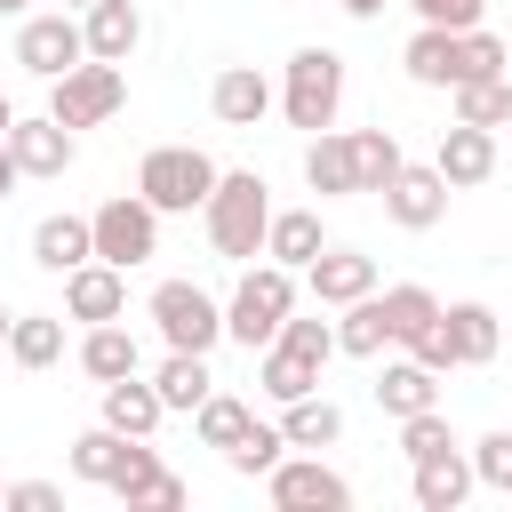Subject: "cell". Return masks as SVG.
I'll return each mask as SVG.
<instances>
[{
    "mask_svg": "<svg viewBox=\"0 0 512 512\" xmlns=\"http://www.w3.org/2000/svg\"><path fill=\"white\" fill-rule=\"evenodd\" d=\"M80 376H96V384L136 376V336H128L120 320H96V328L80 336Z\"/></svg>",
    "mask_w": 512,
    "mask_h": 512,
    "instance_id": "obj_29",
    "label": "cell"
},
{
    "mask_svg": "<svg viewBox=\"0 0 512 512\" xmlns=\"http://www.w3.org/2000/svg\"><path fill=\"white\" fill-rule=\"evenodd\" d=\"M376 304H384V328H392V344H416V336H424V328L440 320V296H432V288H416V280L384 288Z\"/></svg>",
    "mask_w": 512,
    "mask_h": 512,
    "instance_id": "obj_32",
    "label": "cell"
},
{
    "mask_svg": "<svg viewBox=\"0 0 512 512\" xmlns=\"http://www.w3.org/2000/svg\"><path fill=\"white\" fill-rule=\"evenodd\" d=\"M440 336H448L456 368H488V360L504 352V320H496L480 296H464V304H440Z\"/></svg>",
    "mask_w": 512,
    "mask_h": 512,
    "instance_id": "obj_14",
    "label": "cell"
},
{
    "mask_svg": "<svg viewBox=\"0 0 512 512\" xmlns=\"http://www.w3.org/2000/svg\"><path fill=\"white\" fill-rule=\"evenodd\" d=\"M0 504H16V512H56L64 504V488L56 480H8V496Z\"/></svg>",
    "mask_w": 512,
    "mask_h": 512,
    "instance_id": "obj_43",
    "label": "cell"
},
{
    "mask_svg": "<svg viewBox=\"0 0 512 512\" xmlns=\"http://www.w3.org/2000/svg\"><path fill=\"white\" fill-rule=\"evenodd\" d=\"M408 352H416V360H424L432 376H448V368H456V352H448V336H440V320H432V328H424V336H416Z\"/></svg>",
    "mask_w": 512,
    "mask_h": 512,
    "instance_id": "obj_44",
    "label": "cell"
},
{
    "mask_svg": "<svg viewBox=\"0 0 512 512\" xmlns=\"http://www.w3.org/2000/svg\"><path fill=\"white\" fill-rule=\"evenodd\" d=\"M336 104H344V56L336 48H296L288 56V80H280V112L288 128H336Z\"/></svg>",
    "mask_w": 512,
    "mask_h": 512,
    "instance_id": "obj_4",
    "label": "cell"
},
{
    "mask_svg": "<svg viewBox=\"0 0 512 512\" xmlns=\"http://www.w3.org/2000/svg\"><path fill=\"white\" fill-rule=\"evenodd\" d=\"M88 232H96V256L120 264V272H136V264L160 256V208H152L144 192H112V200L88 216Z\"/></svg>",
    "mask_w": 512,
    "mask_h": 512,
    "instance_id": "obj_7",
    "label": "cell"
},
{
    "mask_svg": "<svg viewBox=\"0 0 512 512\" xmlns=\"http://www.w3.org/2000/svg\"><path fill=\"white\" fill-rule=\"evenodd\" d=\"M80 40H88V56L128 64V56H136V40H144L136 0H88V8H80Z\"/></svg>",
    "mask_w": 512,
    "mask_h": 512,
    "instance_id": "obj_17",
    "label": "cell"
},
{
    "mask_svg": "<svg viewBox=\"0 0 512 512\" xmlns=\"http://www.w3.org/2000/svg\"><path fill=\"white\" fill-rule=\"evenodd\" d=\"M56 8H88V0H56Z\"/></svg>",
    "mask_w": 512,
    "mask_h": 512,
    "instance_id": "obj_50",
    "label": "cell"
},
{
    "mask_svg": "<svg viewBox=\"0 0 512 512\" xmlns=\"http://www.w3.org/2000/svg\"><path fill=\"white\" fill-rule=\"evenodd\" d=\"M448 96L464 128H512V80H456Z\"/></svg>",
    "mask_w": 512,
    "mask_h": 512,
    "instance_id": "obj_35",
    "label": "cell"
},
{
    "mask_svg": "<svg viewBox=\"0 0 512 512\" xmlns=\"http://www.w3.org/2000/svg\"><path fill=\"white\" fill-rule=\"evenodd\" d=\"M296 312V272L288 264H248L240 272V288H232V304H224V336L232 344H248V352H264L272 336H280V320Z\"/></svg>",
    "mask_w": 512,
    "mask_h": 512,
    "instance_id": "obj_2",
    "label": "cell"
},
{
    "mask_svg": "<svg viewBox=\"0 0 512 512\" xmlns=\"http://www.w3.org/2000/svg\"><path fill=\"white\" fill-rule=\"evenodd\" d=\"M432 168L448 176V192H472V184H488V176H496V128H464V120H448V128H440V152H432Z\"/></svg>",
    "mask_w": 512,
    "mask_h": 512,
    "instance_id": "obj_13",
    "label": "cell"
},
{
    "mask_svg": "<svg viewBox=\"0 0 512 512\" xmlns=\"http://www.w3.org/2000/svg\"><path fill=\"white\" fill-rule=\"evenodd\" d=\"M216 160L208 152H192V144H152L144 152V168H136V192L160 208V216H192L208 192H216Z\"/></svg>",
    "mask_w": 512,
    "mask_h": 512,
    "instance_id": "obj_3",
    "label": "cell"
},
{
    "mask_svg": "<svg viewBox=\"0 0 512 512\" xmlns=\"http://www.w3.org/2000/svg\"><path fill=\"white\" fill-rule=\"evenodd\" d=\"M0 496H8V480H0Z\"/></svg>",
    "mask_w": 512,
    "mask_h": 512,
    "instance_id": "obj_51",
    "label": "cell"
},
{
    "mask_svg": "<svg viewBox=\"0 0 512 512\" xmlns=\"http://www.w3.org/2000/svg\"><path fill=\"white\" fill-rule=\"evenodd\" d=\"M144 312H152V328H160L168 352H216L224 344V304L200 280H160Z\"/></svg>",
    "mask_w": 512,
    "mask_h": 512,
    "instance_id": "obj_6",
    "label": "cell"
},
{
    "mask_svg": "<svg viewBox=\"0 0 512 512\" xmlns=\"http://www.w3.org/2000/svg\"><path fill=\"white\" fill-rule=\"evenodd\" d=\"M504 344H512V328H504Z\"/></svg>",
    "mask_w": 512,
    "mask_h": 512,
    "instance_id": "obj_52",
    "label": "cell"
},
{
    "mask_svg": "<svg viewBox=\"0 0 512 512\" xmlns=\"http://www.w3.org/2000/svg\"><path fill=\"white\" fill-rule=\"evenodd\" d=\"M120 456H128V432H112V424H88V432L72 440V480H88V488H112Z\"/></svg>",
    "mask_w": 512,
    "mask_h": 512,
    "instance_id": "obj_34",
    "label": "cell"
},
{
    "mask_svg": "<svg viewBox=\"0 0 512 512\" xmlns=\"http://www.w3.org/2000/svg\"><path fill=\"white\" fill-rule=\"evenodd\" d=\"M80 56H88V40H80V16H72V8L24 16V32H16V64H24L32 80H56V72H72Z\"/></svg>",
    "mask_w": 512,
    "mask_h": 512,
    "instance_id": "obj_9",
    "label": "cell"
},
{
    "mask_svg": "<svg viewBox=\"0 0 512 512\" xmlns=\"http://www.w3.org/2000/svg\"><path fill=\"white\" fill-rule=\"evenodd\" d=\"M504 64H512V56H504V40L472 24V32H464V80H504Z\"/></svg>",
    "mask_w": 512,
    "mask_h": 512,
    "instance_id": "obj_41",
    "label": "cell"
},
{
    "mask_svg": "<svg viewBox=\"0 0 512 512\" xmlns=\"http://www.w3.org/2000/svg\"><path fill=\"white\" fill-rule=\"evenodd\" d=\"M400 448H408V464H416V456L456 448V432H448V416H440V408H416V416H400Z\"/></svg>",
    "mask_w": 512,
    "mask_h": 512,
    "instance_id": "obj_39",
    "label": "cell"
},
{
    "mask_svg": "<svg viewBox=\"0 0 512 512\" xmlns=\"http://www.w3.org/2000/svg\"><path fill=\"white\" fill-rule=\"evenodd\" d=\"M408 8H416V24H440V32H472L488 0H408Z\"/></svg>",
    "mask_w": 512,
    "mask_h": 512,
    "instance_id": "obj_42",
    "label": "cell"
},
{
    "mask_svg": "<svg viewBox=\"0 0 512 512\" xmlns=\"http://www.w3.org/2000/svg\"><path fill=\"white\" fill-rule=\"evenodd\" d=\"M24 8H32V0H0V16H24Z\"/></svg>",
    "mask_w": 512,
    "mask_h": 512,
    "instance_id": "obj_47",
    "label": "cell"
},
{
    "mask_svg": "<svg viewBox=\"0 0 512 512\" xmlns=\"http://www.w3.org/2000/svg\"><path fill=\"white\" fill-rule=\"evenodd\" d=\"M8 120H16V104H8V96H0V136H8Z\"/></svg>",
    "mask_w": 512,
    "mask_h": 512,
    "instance_id": "obj_48",
    "label": "cell"
},
{
    "mask_svg": "<svg viewBox=\"0 0 512 512\" xmlns=\"http://www.w3.org/2000/svg\"><path fill=\"white\" fill-rule=\"evenodd\" d=\"M112 496L136 512V504H152V512H176L192 488L160 464V448H144V440H128V456H120V472H112Z\"/></svg>",
    "mask_w": 512,
    "mask_h": 512,
    "instance_id": "obj_11",
    "label": "cell"
},
{
    "mask_svg": "<svg viewBox=\"0 0 512 512\" xmlns=\"http://www.w3.org/2000/svg\"><path fill=\"white\" fill-rule=\"evenodd\" d=\"M88 256H96L88 216L64 208V216H40V224H32V264H40V272H72V264H88Z\"/></svg>",
    "mask_w": 512,
    "mask_h": 512,
    "instance_id": "obj_21",
    "label": "cell"
},
{
    "mask_svg": "<svg viewBox=\"0 0 512 512\" xmlns=\"http://www.w3.org/2000/svg\"><path fill=\"white\" fill-rule=\"evenodd\" d=\"M280 456H288V440H280V424H248V432H240V440L224 448V464H232L240 480H264V472H272Z\"/></svg>",
    "mask_w": 512,
    "mask_h": 512,
    "instance_id": "obj_37",
    "label": "cell"
},
{
    "mask_svg": "<svg viewBox=\"0 0 512 512\" xmlns=\"http://www.w3.org/2000/svg\"><path fill=\"white\" fill-rule=\"evenodd\" d=\"M0 352H8V312H0Z\"/></svg>",
    "mask_w": 512,
    "mask_h": 512,
    "instance_id": "obj_49",
    "label": "cell"
},
{
    "mask_svg": "<svg viewBox=\"0 0 512 512\" xmlns=\"http://www.w3.org/2000/svg\"><path fill=\"white\" fill-rule=\"evenodd\" d=\"M304 288L320 296V304H352V296H368L376 288V256H360V248H320L312 264H304Z\"/></svg>",
    "mask_w": 512,
    "mask_h": 512,
    "instance_id": "obj_15",
    "label": "cell"
},
{
    "mask_svg": "<svg viewBox=\"0 0 512 512\" xmlns=\"http://www.w3.org/2000/svg\"><path fill=\"white\" fill-rule=\"evenodd\" d=\"M264 488H272L280 512H344V504H352V480H344L336 464H320V456H280V464L264 472Z\"/></svg>",
    "mask_w": 512,
    "mask_h": 512,
    "instance_id": "obj_8",
    "label": "cell"
},
{
    "mask_svg": "<svg viewBox=\"0 0 512 512\" xmlns=\"http://www.w3.org/2000/svg\"><path fill=\"white\" fill-rule=\"evenodd\" d=\"M480 480H472V456L464 448H440V456H416V480H408V496H416V512H456L464 496H472Z\"/></svg>",
    "mask_w": 512,
    "mask_h": 512,
    "instance_id": "obj_16",
    "label": "cell"
},
{
    "mask_svg": "<svg viewBox=\"0 0 512 512\" xmlns=\"http://www.w3.org/2000/svg\"><path fill=\"white\" fill-rule=\"evenodd\" d=\"M320 248H328V232H320V216H312V208H272V224H264V256H272V264L304 272Z\"/></svg>",
    "mask_w": 512,
    "mask_h": 512,
    "instance_id": "obj_23",
    "label": "cell"
},
{
    "mask_svg": "<svg viewBox=\"0 0 512 512\" xmlns=\"http://www.w3.org/2000/svg\"><path fill=\"white\" fill-rule=\"evenodd\" d=\"M8 152H16V168L24 176H64L72 168V128L64 120H8Z\"/></svg>",
    "mask_w": 512,
    "mask_h": 512,
    "instance_id": "obj_20",
    "label": "cell"
},
{
    "mask_svg": "<svg viewBox=\"0 0 512 512\" xmlns=\"http://www.w3.org/2000/svg\"><path fill=\"white\" fill-rule=\"evenodd\" d=\"M304 184H312L320 200H344V192H352V136L320 128V136L304 144Z\"/></svg>",
    "mask_w": 512,
    "mask_h": 512,
    "instance_id": "obj_27",
    "label": "cell"
},
{
    "mask_svg": "<svg viewBox=\"0 0 512 512\" xmlns=\"http://www.w3.org/2000/svg\"><path fill=\"white\" fill-rule=\"evenodd\" d=\"M160 416H168V408H160L152 376H112V384H104V424H112V432L152 440V432H160Z\"/></svg>",
    "mask_w": 512,
    "mask_h": 512,
    "instance_id": "obj_22",
    "label": "cell"
},
{
    "mask_svg": "<svg viewBox=\"0 0 512 512\" xmlns=\"http://www.w3.org/2000/svg\"><path fill=\"white\" fill-rule=\"evenodd\" d=\"M272 344H288V352H304V360H320V368L336 360V328H328V320H296V312H288Z\"/></svg>",
    "mask_w": 512,
    "mask_h": 512,
    "instance_id": "obj_40",
    "label": "cell"
},
{
    "mask_svg": "<svg viewBox=\"0 0 512 512\" xmlns=\"http://www.w3.org/2000/svg\"><path fill=\"white\" fill-rule=\"evenodd\" d=\"M256 384H264L272 400H304V392H320V360H304V352H288V344H264V352H256Z\"/></svg>",
    "mask_w": 512,
    "mask_h": 512,
    "instance_id": "obj_30",
    "label": "cell"
},
{
    "mask_svg": "<svg viewBox=\"0 0 512 512\" xmlns=\"http://www.w3.org/2000/svg\"><path fill=\"white\" fill-rule=\"evenodd\" d=\"M344 16H384V0H344Z\"/></svg>",
    "mask_w": 512,
    "mask_h": 512,
    "instance_id": "obj_46",
    "label": "cell"
},
{
    "mask_svg": "<svg viewBox=\"0 0 512 512\" xmlns=\"http://www.w3.org/2000/svg\"><path fill=\"white\" fill-rule=\"evenodd\" d=\"M376 408L384 416H416V408H440V376L408 352V360H392L384 376H376Z\"/></svg>",
    "mask_w": 512,
    "mask_h": 512,
    "instance_id": "obj_25",
    "label": "cell"
},
{
    "mask_svg": "<svg viewBox=\"0 0 512 512\" xmlns=\"http://www.w3.org/2000/svg\"><path fill=\"white\" fill-rule=\"evenodd\" d=\"M248 424H256V416H248V400H232V392H208V400L192 408V432H200V448H232Z\"/></svg>",
    "mask_w": 512,
    "mask_h": 512,
    "instance_id": "obj_36",
    "label": "cell"
},
{
    "mask_svg": "<svg viewBox=\"0 0 512 512\" xmlns=\"http://www.w3.org/2000/svg\"><path fill=\"white\" fill-rule=\"evenodd\" d=\"M384 344H392V328H384V304H376V288H368V296H352V304H344V320H336V352L376 360Z\"/></svg>",
    "mask_w": 512,
    "mask_h": 512,
    "instance_id": "obj_33",
    "label": "cell"
},
{
    "mask_svg": "<svg viewBox=\"0 0 512 512\" xmlns=\"http://www.w3.org/2000/svg\"><path fill=\"white\" fill-rule=\"evenodd\" d=\"M408 80L416 88H456L464 80V32H440V24H416V40L400 48Z\"/></svg>",
    "mask_w": 512,
    "mask_h": 512,
    "instance_id": "obj_18",
    "label": "cell"
},
{
    "mask_svg": "<svg viewBox=\"0 0 512 512\" xmlns=\"http://www.w3.org/2000/svg\"><path fill=\"white\" fill-rule=\"evenodd\" d=\"M376 200H384V216H392L400 232H432V224L448 216V176H440V168H408V160H400V176H392Z\"/></svg>",
    "mask_w": 512,
    "mask_h": 512,
    "instance_id": "obj_10",
    "label": "cell"
},
{
    "mask_svg": "<svg viewBox=\"0 0 512 512\" xmlns=\"http://www.w3.org/2000/svg\"><path fill=\"white\" fill-rule=\"evenodd\" d=\"M120 104H128V72L104 56H80L72 72L48 80V120H64V128H104Z\"/></svg>",
    "mask_w": 512,
    "mask_h": 512,
    "instance_id": "obj_5",
    "label": "cell"
},
{
    "mask_svg": "<svg viewBox=\"0 0 512 512\" xmlns=\"http://www.w3.org/2000/svg\"><path fill=\"white\" fill-rule=\"evenodd\" d=\"M8 360L16 368H56L64 360V320L56 312H16L8 320Z\"/></svg>",
    "mask_w": 512,
    "mask_h": 512,
    "instance_id": "obj_28",
    "label": "cell"
},
{
    "mask_svg": "<svg viewBox=\"0 0 512 512\" xmlns=\"http://www.w3.org/2000/svg\"><path fill=\"white\" fill-rule=\"evenodd\" d=\"M200 224H208V248H216V256H232V264L264 256V224H272V192H264V176H256V168L216 176V192L200 200Z\"/></svg>",
    "mask_w": 512,
    "mask_h": 512,
    "instance_id": "obj_1",
    "label": "cell"
},
{
    "mask_svg": "<svg viewBox=\"0 0 512 512\" xmlns=\"http://www.w3.org/2000/svg\"><path fill=\"white\" fill-rule=\"evenodd\" d=\"M280 440H288V448H336V440H344V408H336L328 392L280 400Z\"/></svg>",
    "mask_w": 512,
    "mask_h": 512,
    "instance_id": "obj_24",
    "label": "cell"
},
{
    "mask_svg": "<svg viewBox=\"0 0 512 512\" xmlns=\"http://www.w3.org/2000/svg\"><path fill=\"white\" fill-rule=\"evenodd\" d=\"M16 176H24V168H16V152H8V136H0V200L16 192Z\"/></svg>",
    "mask_w": 512,
    "mask_h": 512,
    "instance_id": "obj_45",
    "label": "cell"
},
{
    "mask_svg": "<svg viewBox=\"0 0 512 512\" xmlns=\"http://www.w3.org/2000/svg\"><path fill=\"white\" fill-rule=\"evenodd\" d=\"M152 392H160V408H200L208 392H216V376H208V352H168L160 368H152Z\"/></svg>",
    "mask_w": 512,
    "mask_h": 512,
    "instance_id": "obj_26",
    "label": "cell"
},
{
    "mask_svg": "<svg viewBox=\"0 0 512 512\" xmlns=\"http://www.w3.org/2000/svg\"><path fill=\"white\" fill-rule=\"evenodd\" d=\"M64 312L88 320V328H96V320H120V312H128V272L104 264V256L72 264V272H64Z\"/></svg>",
    "mask_w": 512,
    "mask_h": 512,
    "instance_id": "obj_12",
    "label": "cell"
},
{
    "mask_svg": "<svg viewBox=\"0 0 512 512\" xmlns=\"http://www.w3.org/2000/svg\"><path fill=\"white\" fill-rule=\"evenodd\" d=\"M400 176V136L392 128H360L352 136V192H384Z\"/></svg>",
    "mask_w": 512,
    "mask_h": 512,
    "instance_id": "obj_31",
    "label": "cell"
},
{
    "mask_svg": "<svg viewBox=\"0 0 512 512\" xmlns=\"http://www.w3.org/2000/svg\"><path fill=\"white\" fill-rule=\"evenodd\" d=\"M208 112H216L224 128H256V120L272 112V80H264L256 64H224L216 88H208Z\"/></svg>",
    "mask_w": 512,
    "mask_h": 512,
    "instance_id": "obj_19",
    "label": "cell"
},
{
    "mask_svg": "<svg viewBox=\"0 0 512 512\" xmlns=\"http://www.w3.org/2000/svg\"><path fill=\"white\" fill-rule=\"evenodd\" d=\"M472 480L496 488V496H512V432H480L472 440Z\"/></svg>",
    "mask_w": 512,
    "mask_h": 512,
    "instance_id": "obj_38",
    "label": "cell"
}]
</instances>
